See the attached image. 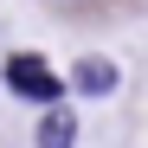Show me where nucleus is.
Here are the masks:
<instances>
[{
	"label": "nucleus",
	"instance_id": "obj_1",
	"mask_svg": "<svg viewBox=\"0 0 148 148\" xmlns=\"http://www.w3.org/2000/svg\"><path fill=\"white\" fill-rule=\"evenodd\" d=\"M7 90L26 97V103H58V71L45 64L39 52H13L7 58Z\"/></svg>",
	"mask_w": 148,
	"mask_h": 148
},
{
	"label": "nucleus",
	"instance_id": "obj_2",
	"mask_svg": "<svg viewBox=\"0 0 148 148\" xmlns=\"http://www.w3.org/2000/svg\"><path fill=\"white\" fill-rule=\"evenodd\" d=\"M32 148H77V116L64 103H45L39 129H32Z\"/></svg>",
	"mask_w": 148,
	"mask_h": 148
},
{
	"label": "nucleus",
	"instance_id": "obj_3",
	"mask_svg": "<svg viewBox=\"0 0 148 148\" xmlns=\"http://www.w3.org/2000/svg\"><path fill=\"white\" fill-rule=\"evenodd\" d=\"M71 84H77L84 97H110V90L122 84V71H116L110 58H77V71H71Z\"/></svg>",
	"mask_w": 148,
	"mask_h": 148
}]
</instances>
